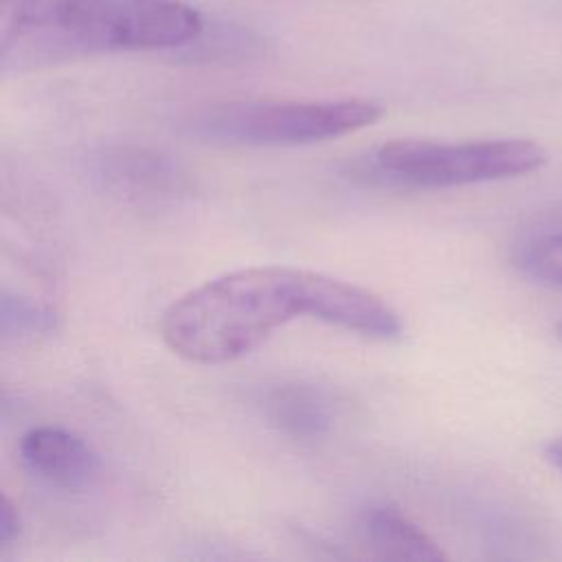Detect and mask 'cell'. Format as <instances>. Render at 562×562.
I'll return each instance as SVG.
<instances>
[{
	"mask_svg": "<svg viewBox=\"0 0 562 562\" xmlns=\"http://www.w3.org/2000/svg\"><path fill=\"white\" fill-rule=\"evenodd\" d=\"M20 459L40 481L81 492L90 487L101 470L99 454L83 437L61 426H35L20 439Z\"/></svg>",
	"mask_w": 562,
	"mask_h": 562,
	"instance_id": "cell-5",
	"label": "cell"
},
{
	"mask_svg": "<svg viewBox=\"0 0 562 562\" xmlns=\"http://www.w3.org/2000/svg\"><path fill=\"white\" fill-rule=\"evenodd\" d=\"M547 151L527 138L422 140L395 138L371 156V171L393 187L450 189L518 178L538 171Z\"/></svg>",
	"mask_w": 562,
	"mask_h": 562,
	"instance_id": "cell-4",
	"label": "cell"
},
{
	"mask_svg": "<svg viewBox=\"0 0 562 562\" xmlns=\"http://www.w3.org/2000/svg\"><path fill=\"white\" fill-rule=\"evenodd\" d=\"M358 538L373 558L446 560V551L413 518L391 503H375L358 516Z\"/></svg>",
	"mask_w": 562,
	"mask_h": 562,
	"instance_id": "cell-7",
	"label": "cell"
},
{
	"mask_svg": "<svg viewBox=\"0 0 562 562\" xmlns=\"http://www.w3.org/2000/svg\"><path fill=\"white\" fill-rule=\"evenodd\" d=\"M331 274L250 266L178 296L160 318L165 345L195 364H224L255 351L285 323L323 321Z\"/></svg>",
	"mask_w": 562,
	"mask_h": 562,
	"instance_id": "cell-2",
	"label": "cell"
},
{
	"mask_svg": "<svg viewBox=\"0 0 562 562\" xmlns=\"http://www.w3.org/2000/svg\"><path fill=\"white\" fill-rule=\"evenodd\" d=\"M202 15L182 0H0V68L22 75L94 55L195 42Z\"/></svg>",
	"mask_w": 562,
	"mask_h": 562,
	"instance_id": "cell-1",
	"label": "cell"
},
{
	"mask_svg": "<svg viewBox=\"0 0 562 562\" xmlns=\"http://www.w3.org/2000/svg\"><path fill=\"white\" fill-rule=\"evenodd\" d=\"M50 310L42 305H33L22 296L2 294V331H44L53 325Z\"/></svg>",
	"mask_w": 562,
	"mask_h": 562,
	"instance_id": "cell-10",
	"label": "cell"
},
{
	"mask_svg": "<svg viewBox=\"0 0 562 562\" xmlns=\"http://www.w3.org/2000/svg\"><path fill=\"white\" fill-rule=\"evenodd\" d=\"M259 408L268 426L301 443L325 439L336 422L334 397L323 386L303 380L277 382L263 389Z\"/></svg>",
	"mask_w": 562,
	"mask_h": 562,
	"instance_id": "cell-6",
	"label": "cell"
},
{
	"mask_svg": "<svg viewBox=\"0 0 562 562\" xmlns=\"http://www.w3.org/2000/svg\"><path fill=\"white\" fill-rule=\"evenodd\" d=\"M99 173L114 191L143 200L171 195L184 187L178 165L147 149L108 151L99 158Z\"/></svg>",
	"mask_w": 562,
	"mask_h": 562,
	"instance_id": "cell-8",
	"label": "cell"
},
{
	"mask_svg": "<svg viewBox=\"0 0 562 562\" xmlns=\"http://www.w3.org/2000/svg\"><path fill=\"white\" fill-rule=\"evenodd\" d=\"M514 263L525 277L562 288V226L522 239L516 246Z\"/></svg>",
	"mask_w": 562,
	"mask_h": 562,
	"instance_id": "cell-9",
	"label": "cell"
},
{
	"mask_svg": "<svg viewBox=\"0 0 562 562\" xmlns=\"http://www.w3.org/2000/svg\"><path fill=\"white\" fill-rule=\"evenodd\" d=\"M558 336H560V338H562V323H560V325H558Z\"/></svg>",
	"mask_w": 562,
	"mask_h": 562,
	"instance_id": "cell-13",
	"label": "cell"
},
{
	"mask_svg": "<svg viewBox=\"0 0 562 562\" xmlns=\"http://www.w3.org/2000/svg\"><path fill=\"white\" fill-rule=\"evenodd\" d=\"M547 459H549L558 470H562V435H558L555 439L549 441V446H547Z\"/></svg>",
	"mask_w": 562,
	"mask_h": 562,
	"instance_id": "cell-12",
	"label": "cell"
},
{
	"mask_svg": "<svg viewBox=\"0 0 562 562\" xmlns=\"http://www.w3.org/2000/svg\"><path fill=\"white\" fill-rule=\"evenodd\" d=\"M380 116L382 105L364 97L241 99L198 112L189 127L217 143L288 147L338 138L373 125Z\"/></svg>",
	"mask_w": 562,
	"mask_h": 562,
	"instance_id": "cell-3",
	"label": "cell"
},
{
	"mask_svg": "<svg viewBox=\"0 0 562 562\" xmlns=\"http://www.w3.org/2000/svg\"><path fill=\"white\" fill-rule=\"evenodd\" d=\"M20 512L18 507L11 503L9 496H2V503H0V549H9L11 542L18 538L20 533Z\"/></svg>",
	"mask_w": 562,
	"mask_h": 562,
	"instance_id": "cell-11",
	"label": "cell"
}]
</instances>
